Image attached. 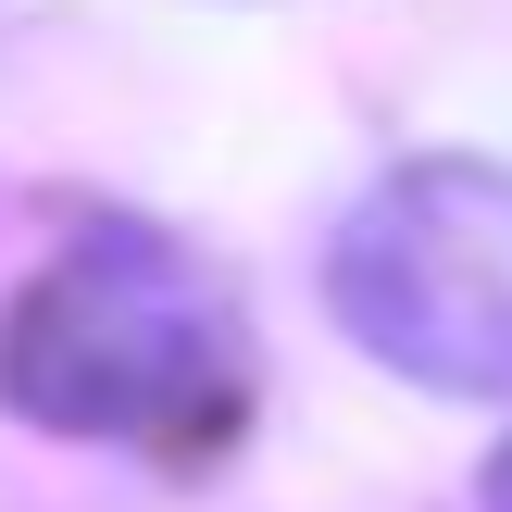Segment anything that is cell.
Returning <instances> with one entry per match:
<instances>
[{"instance_id": "obj_2", "label": "cell", "mask_w": 512, "mask_h": 512, "mask_svg": "<svg viewBox=\"0 0 512 512\" xmlns=\"http://www.w3.org/2000/svg\"><path fill=\"white\" fill-rule=\"evenodd\" d=\"M325 313L388 375L512 400V163H400L325 238Z\"/></svg>"}, {"instance_id": "obj_1", "label": "cell", "mask_w": 512, "mask_h": 512, "mask_svg": "<svg viewBox=\"0 0 512 512\" xmlns=\"http://www.w3.org/2000/svg\"><path fill=\"white\" fill-rule=\"evenodd\" d=\"M225 375V288L150 225H88L50 250L0 325V400L50 438H188L200 413H225Z\"/></svg>"}, {"instance_id": "obj_3", "label": "cell", "mask_w": 512, "mask_h": 512, "mask_svg": "<svg viewBox=\"0 0 512 512\" xmlns=\"http://www.w3.org/2000/svg\"><path fill=\"white\" fill-rule=\"evenodd\" d=\"M488 512H512V438H500V463H488Z\"/></svg>"}]
</instances>
